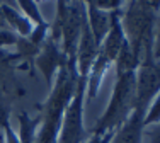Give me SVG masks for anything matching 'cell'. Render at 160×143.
I'll return each mask as SVG.
<instances>
[{
  "label": "cell",
  "instance_id": "1",
  "mask_svg": "<svg viewBox=\"0 0 160 143\" xmlns=\"http://www.w3.org/2000/svg\"><path fill=\"white\" fill-rule=\"evenodd\" d=\"M78 80V72L75 60H67V63L62 65L56 72L55 82L51 85L48 99L43 104L41 111V123L36 133L34 143H56L60 135V128L63 123V116L70 106L72 99L75 96Z\"/></svg>",
  "mask_w": 160,
  "mask_h": 143
},
{
  "label": "cell",
  "instance_id": "2",
  "mask_svg": "<svg viewBox=\"0 0 160 143\" xmlns=\"http://www.w3.org/2000/svg\"><path fill=\"white\" fill-rule=\"evenodd\" d=\"M136 96V70L118 73L111 99L108 102L104 114L97 119V123L90 130V133H106L118 130L135 109Z\"/></svg>",
  "mask_w": 160,
  "mask_h": 143
},
{
  "label": "cell",
  "instance_id": "3",
  "mask_svg": "<svg viewBox=\"0 0 160 143\" xmlns=\"http://www.w3.org/2000/svg\"><path fill=\"white\" fill-rule=\"evenodd\" d=\"M157 14L150 9L147 0H131L121 12V26L126 36L131 53L142 62L145 41L153 37V27Z\"/></svg>",
  "mask_w": 160,
  "mask_h": 143
},
{
  "label": "cell",
  "instance_id": "4",
  "mask_svg": "<svg viewBox=\"0 0 160 143\" xmlns=\"http://www.w3.org/2000/svg\"><path fill=\"white\" fill-rule=\"evenodd\" d=\"M160 92V60L153 58V37L145 41L143 55L136 68V96L133 111L147 112L150 102Z\"/></svg>",
  "mask_w": 160,
  "mask_h": 143
},
{
  "label": "cell",
  "instance_id": "5",
  "mask_svg": "<svg viewBox=\"0 0 160 143\" xmlns=\"http://www.w3.org/2000/svg\"><path fill=\"white\" fill-rule=\"evenodd\" d=\"M87 77H80L77 80L75 96L63 116V123L60 128L58 141L56 143H82L85 131H83V102H85Z\"/></svg>",
  "mask_w": 160,
  "mask_h": 143
},
{
  "label": "cell",
  "instance_id": "6",
  "mask_svg": "<svg viewBox=\"0 0 160 143\" xmlns=\"http://www.w3.org/2000/svg\"><path fill=\"white\" fill-rule=\"evenodd\" d=\"M67 56L62 51V46H60L58 41H55L51 36L46 37V41L43 43L39 50V55L34 58V63H36L38 70L43 73L44 80H46L48 87H51L53 82H55L56 72L62 65L67 63Z\"/></svg>",
  "mask_w": 160,
  "mask_h": 143
},
{
  "label": "cell",
  "instance_id": "7",
  "mask_svg": "<svg viewBox=\"0 0 160 143\" xmlns=\"http://www.w3.org/2000/svg\"><path fill=\"white\" fill-rule=\"evenodd\" d=\"M97 51H99V46L96 44V39L90 32L89 22H87V14H85L82 22L80 37H78V44H77V53H75V63H77V72L80 77L89 75V70L97 56Z\"/></svg>",
  "mask_w": 160,
  "mask_h": 143
},
{
  "label": "cell",
  "instance_id": "8",
  "mask_svg": "<svg viewBox=\"0 0 160 143\" xmlns=\"http://www.w3.org/2000/svg\"><path fill=\"white\" fill-rule=\"evenodd\" d=\"M143 118L145 112L133 111L129 118L116 130L111 143H143Z\"/></svg>",
  "mask_w": 160,
  "mask_h": 143
},
{
  "label": "cell",
  "instance_id": "9",
  "mask_svg": "<svg viewBox=\"0 0 160 143\" xmlns=\"http://www.w3.org/2000/svg\"><path fill=\"white\" fill-rule=\"evenodd\" d=\"M112 63L106 58L101 51H97V56L94 60L92 67L89 70V75H87V89H85V97H90V99H96L99 89H101V84L104 80V75L108 73L109 67Z\"/></svg>",
  "mask_w": 160,
  "mask_h": 143
},
{
  "label": "cell",
  "instance_id": "10",
  "mask_svg": "<svg viewBox=\"0 0 160 143\" xmlns=\"http://www.w3.org/2000/svg\"><path fill=\"white\" fill-rule=\"evenodd\" d=\"M85 14L90 32L96 39V44L101 46V43L104 41L109 31V26H111V12H104V10H99L92 5H85Z\"/></svg>",
  "mask_w": 160,
  "mask_h": 143
},
{
  "label": "cell",
  "instance_id": "11",
  "mask_svg": "<svg viewBox=\"0 0 160 143\" xmlns=\"http://www.w3.org/2000/svg\"><path fill=\"white\" fill-rule=\"evenodd\" d=\"M0 10H2L3 19H5V22H7V27H9L10 31H14L19 37H28L31 34L34 24L24 16V14H21L19 10L14 9L12 5L3 3V2L0 3Z\"/></svg>",
  "mask_w": 160,
  "mask_h": 143
},
{
  "label": "cell",
  "instance_id": "12",
  "mask_svg": "<svg viewBox=\"0 0 160 143\" xmlns=\"http://www.w3.org/2000/svg\"><path fill=\"white\" fill-rule=\"evenodd\" d=\"M17 5H19V9H21V14H24L34 26L46 22L43 19V14H41V10H39V5H38L34 0H17Z\"/></svg>",
  "mask_w": 160,
  "mask_h": 143
},
{
  "label": "cell",
  "instance_id": "13",
  "mask_svg": "<svg viewBox=\"0 0 160 143\" xmlns=\"http://www.w3.org/2000/svg\"><path fill=\"white\" fill-rule=\"evenodd\" d=\"M155 125H160V92L150 102L147 112H145V118H143V126L145 128H150V126H155Z\"/></svg>",
  "mask_w": 160,
  "mask_h": 143
},
{
  "label": "cell",
  "instance_id": "14",
  "mask_svg": "<svg viewBox=\"0 0 160 143\" xmlns=\"http://www.w3.org/2000/svg\"><path fill=\"white\" fill-rule=\"evenodd\" d=\"M17 60H21L17 53H9L5 48H0V80L9 77V73L14 68V62Z\"/></svg>",
  "mask_w": 160,
  "mask_h": 143
},
{
  "label": "cell",
  "instance_id": "15",
  "mask_svg": "<svg viewBox=\"0 0 160 143\" xmlns=\"http://www.w3.org/2000/svg\"><path fill=\"white\" fill-rule=\"evenodd\" d=\"M48 36H49V24H48V22H43V24H36V26H34L31 34L26 37V39H28L32 46L41 48Z\"/></svg>",
  "mask_w": 160,
  "mask_h": 143
},
{
  "label": "cell",
  "instance_id": "16",
  "mask_svg": "<svg viewBox=\"0 0 160 143\" xmlns=\"http://www.w3.org/2000/svg\"><path fill=\"white\" fill-rule=\"evenodd\" d=\"M19 36L10 29H0V48H9L16 46Z\"/></svg>",
  "mask_w": 160,
  "mask_h": 143
},
{
  "label": "cell",
  "instance_id": "17",
  "mask_svg": "<svg viewBox=\"0 0 160 143\" xmlns=\"http://www.w3.org/2000/svg\"><path fill=\"white\" fill-rule=\"evenodd\" d=\"M114 133H116V130L106 131V133H90V136L82 143H111Z\"/></svg>",
  "mask_w": 160,
  "mask_h": 143
},
{
  "label": "cell",
  "instance_id": "18",
  "mask_svg": "<svg viewBox=\"0 0 160 143\" xmlns=\"http://www.w3.org/2000/svg\"><path fill=\"white\" fill-rule=\"evenodd\" d=\"M153 58L160 60V14H157L153 27Z\"/></svg>",
  "mask_w": 160,
  "mask_h": 143
},
{
  "label": "cell",
  "instance_id": "19",
  "mask_svg": "<svg viewBox=\"0 0 160 143\" xmlns=\"http://www.w3.org/2000/svg\"><path fill=\"white\" fill-rule=\"evenodd\" d=\"M143 136L148 138L147 143H160V125H155V126H150V128H145Z\"/></svg>",
  "mask_w": 160,
  "mask_h": 143
},
{
  "label": "cell",
  "instance_id": "20",
  "mask_svg": "<svg viewBox=\"0 0 160 143\" xmlns=\"http://www.w3.org/2000/svg\"><path fill=\"white\" fill-rule=\"evenodd\" d=\"M2 131H3V136H5V143H21L17 133L14 131V128L10 126V123H7V125L3 126Z\"/></svg>",
  "mask_w": 160,
  "mask_h": 143
},
{
  "label": "cell",
  "instance_id": "21",
  "mask_svg": "<svg viewBox=\"0 0 160 143\" xmlns=\"http://www.w3.org/2000/svg\"><path fill=\"white\" fill-rule=\"evenodd\" d=\"M7 123H10L9 121V109L0 102V131L3 130V126H5Z\"/></svg>",
  "mask_w": 160,
  "mask_h": 143
},
{
  "label": "cell",
  "instance_id": "22",
  "mask_svg": "<svg viewBox=\"0 0 160 143\" xmlns=\"http://www.w3.org/2000/svg\"><path fill=\"white\" fill-rule=\"evenodd\" d=\"M147 3L150 5V9L153 10L155 14L160 12V0H147Z\"/></svg>",
  "mask_w": 160,
  "mask_h": 143
},
{
  "label": "cell",
  "instance_id": "23",
  "mask_svg": "<svg viewBox=\"0 0 160 143\" xmlns=\"http://www.w3.org/2000/svg\"><path fill=\"white\" fill-rule=\"evenodd\" d=\"M0 29H9V27H7V22H5V19H3V14H2V10H0Z\"/></svg>",
  "mask_w": 160,
  "mask_h": 143
},
{
  "label": "cell",
  "instance_id": "24",
  "mask_svg": "<svg viewBox=\"0 0 160 143\" xmlns=\"http://www.w3.org/2000/svg\"><path fill=\"white\" fill-rule=\"evenodd\" d=\"M0 143H5V136H3V131H0Z\"/></svg>",
  "mask_w": 160,
  "mask_h": 143
},
{
  "label": "cell",
  "instance_id": "25",
  "mask_svg": "<svg viewBox=\"0 0 160 143\" xmlns=\"http://www.w3.org/2000/svg\"><path fill=\"white\" fill-rule=\"evenodd\" d=\"M80 2H82V3H83V5H89V3H90V2H92V0H80Z\"/></svg>",
  "mask_w": 160,
  "mask_h": 143
},
{
  "label": "cell",
  "instance_id": "26",
  "mask_svg": "<svg viewBox=\"0 0 160 143\" xmlns=\"http://www.w3.org/2000/svg\"><path fill=\"white\" fill-rule=\"evenodd\" d=\"M34 2L38 3V5H39V3H43V2H46V0H34Z\"/></svg>",
  "mask_w": 160,
  "mask_h": 143
}]
</instances>
